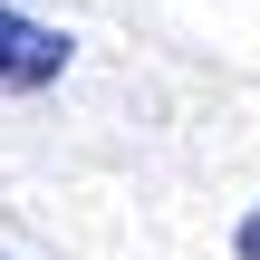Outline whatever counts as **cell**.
I'll return each mask as SVG.
<instances>
[{"label": "cell", "instance_id": "1", "mask_svg": "<svg viewBox=\"0 0 260 260\" xmlns=\"http://www.w3.org/2000/svg\"><path fill=\"white\" fill-rule=\"evenodd\" d=\"M68 58H77L68 29H48V19H29V10L0 0V96H39V87H58Z\"/></svg>", "mask_w": 260, "mask_h": 260}, {"label": "cell", "instance_id": "2", "mask_svg": "<svg viewBox=\"0 0 260 260\" xmlns=\"http://www.w3.org/2000/svg\"><path fill=\"white\" fill-rule=\"evenodd\" d=\"M241 260H260V203H251V222H241V241H232Z\"/></svg>", "mask_w": 260, "mask_h": 260}]
</instances>
